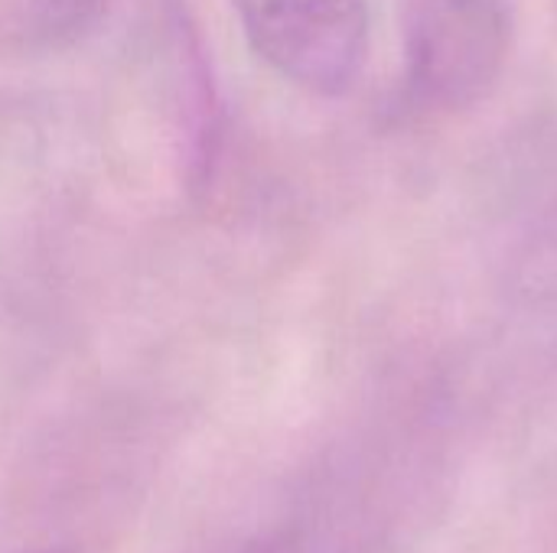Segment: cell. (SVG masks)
Here are the masks:
<instances>
[{
	"instance_id": "7a4b0ae2",
	"label": "cell",
	"mask_w": 557,
	"mask_h": 553,
	"mask_svg": "<svg viewBox=\"0 0 557 553\" xmlns=\"http://www.w3.org/2000/svg\"><path fill=\"white\" fill-rule=\"evenodd\" d=\"M242 29L281 78L336 98L369 59V0H232Z\"/></svg>"
},
{
	"instance_id": "277c9868",
	"label": "cell",
	"mask_w": 557,
	"mask_h": 553,
	"mask_svg": "<svg viewBox=\"0 0 557 553\" xmlns=\"http://www.w3.org/2000/svg\"><path fill=\"white\" fill-rule=\"evenodd\" d=\"M232 553H300L297 544H290L287 538H258V541H248L242 548H235Z\"/></svg>"
},
{
	"instance_id": "6da1fadb",
	"label": "cell",
	"mask_w": 557,
	"mask_h": 553,
	"mask_svg": "<svg viewBox=\"0 0 557 553\" xmlns=\"http://www.w3.org/2000/svg\"><path fill=\"white\" fill-rule=\"evenodd\" d=\"M509 49V0H405L408 91L421 108H473L496 88Z\"/></svg>"
},
{
	"instance_id": "3957f363",
	"label": "cell",
	"mask_w": 557,
	"mask_h": 553,
	"mask_svg": "<svg viewBox=\"0 0 557 553\" xmlns=\"http://www.w3.org/2000/svg\"><path fill=\"white\" fill-rule=\"evenodd\" d=\"M114 499H23L0 521V553H95Z\"/></svg>"
}]
</instances>
